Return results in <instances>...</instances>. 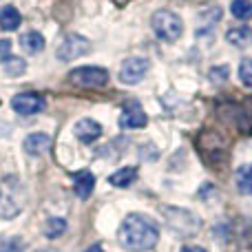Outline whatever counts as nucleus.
<instances>
[{"label":"nucleus","mask_w":252,"mask_h":252,"mask_svg":"<svg viewBox=\"0 0 252 252\" xmlns=\"http://www.w3.org/2000/svg\"><path fill=\"white\" fill-rule=\"evenodd\" d=\"M118 241L128 252H144L155 248L159 241V228L151 217L142 213H130L124 217L118 230Z\"/></svg>","instance_id":"obj_1"},{"label":"nucleus","mask_w":252,"mask_h":252,"mask_svg":"<svg viewBox=\"0 0 252 252\" xmlns=\"http://www.w3.org/2000/svg\"><path fill=\"white\" fill-rule=\"evenodd\" d=\"M38 252H44V250H38Z\"/></svg>","instance_id":"obj_24"},{"label":"nucleus","mask_w":252,"mask_h":252,"mask_svg":"<svg viewBox=\"0 0 252 252\" xmlns=\"http://www.w3.org/2000/svg\"><path fill=\"white\" fill-rule=\"evenodd\" d=\"M25 208V186L20 179L7 177L0 182V217L13 219Z\"/></svg>","instance_id":"obj_2"},{"label":"nucleus","mask_w":252,"mask_h":252,"mask_svg":"<svg viewBox=\"0 0 252 252\" xmlns=\"http://www.w3.org/2000/svg\"><path fill=\"white\" fill-rule=\"evenodd\" d=\"M137 179V168H133V166H124V168L115 170L113 175L109 177V184L115 188H126L130 186V184Z\"/></svg>","instance_id":"obj_16"},{"label":"nucleus","mask_w":252,"mask_h":252,"mask_svg":"<svg viewBox=\"0 0 252 252\" xmlns=\"http://www.w3.org/2000/svg\"><path fill=\"white\" fill-rule=\"evenodd\" d=\"M84 252H104V250H102V246H97V244H95V246H89V248L84 250Z\"/></svg>","instance_id":"obj_23"},{"label":"nucleus","mask_w":252,"mask_h":252,"mask_svg":"<svg viewBox=\"0 0 252 252\" xmlns=\"http://www.w3.org/2000/svg\"><path fill=\"white\" fill-rule=\"evenodd\" d=\"M146 122L148 115L137 100H130L122 106V113H120V126L122 128H144Z\"/></svg>","instance_id":"obj_8"},{"label":"nucleus","mask_w":252,"mask_h":252,"mask_svg":"<svg viewBox=\"0 0 252 252\" xmlns=\"http://www.w3.org/2000/svg\"><path fill=\"white\" fill-rule=\"evenodd\" d=\"M182 252H208V250L201 248V246H184Z\"/></svg>","instance_id":"obj_22"},{"label":"nucleus","mask_w":252,"mask_h":252,"mask_svg":"<svg viewBox=\"0 0 252 252\" xmlns=\"http://www.w3.org/2000/svg\"><path fill=\"white\" fill-rule=\"evenodd\" d=\"M235 182L244 195H252V166H241L235 173Z\"/></svg>","instance_id":"obj_17"},{"label":"nucleus","mask_w":252,"mask_h":252,"mask_svg":"<svg viewBox=\"0 0 252 252\" xmlns=\"http://www.w3.org/2000/svg\"><path fill=\"white\" fill-rule=\"evenodd\" d=\"M11 109L18 115H35L44 109V97L38 93H18L11 100Z\"/></svg>","instance_id":"obj_9"},{"label":"nucleus","mask_w":252,"mask_h":252,"mask_svg":"<svg viewBox=\"0 0 252 252\" xmlns=\"http://www.w3.org/2000/svg\"><path fill=\"white\" fill-rule=\"evenodd\" d=\"M22 148H25V153H27V155H31V157L44 155V153L51 148V135H47V133H31V135H27Z\"/></svg>","instance_id":"obj_11"},{"label":"nucleus","mask_w":252,"mask_h":252,"mask_svg":"<svg viewBox=\"0 0 252 252\" xmlns=\"http://www.w3.org/2000/svg\"><path fill=\"white\" fill-rule=\"evenodd\" d=\"M20 47L25 49V53L35 56L44 49V35L38 33V31H27V33L20 35Z\"/></svg>","instance_id":"obj_14"},{"label":"nucleus","mask_w":252,"mask_h":252,"mask_svg":"<svg viewBox=\"0 0 252 252\" xmlns=\"http://www.w3.org/2000/svg\"><path fill=\"white\" fill-rule=\"evenodd\" d=\"M69 82L80 89H102L109 82V71L102 66H78L69 73Z\"/></svg>","instance_id":"obj_5"},{"label":"nucleus","mask_w":252,"mask_h":252,"mask_svg":"<svg viewBox=\"0 0 252 252\" xmlns=\"http://www.w3.org/2000/svg\"><path fill=\"white\" fill-rule=\"evenodd\" d=\"M89 51H91V40L80 33H69L58 44L56 56H58V60H62V62H73V60H78V58L87 56Z\"/></svg>","instance_id":"obj_6"},{"label":"nucleus","mask_w":252,"mask_h":252,"mask_svg":"<svg viewBox=\"0 0 252 252\" xmlns=\"http://www.w3.org/2000/svg\"><path fill=\"white\" fill-rule=\"evenodd\" d=\"M22 22V16L13 4H7V7L0 9V29L4 31H16Z\"/></svg>","instance_id":"obj_15"},{"label":"nucleus","mask_w":252,"mask_h":252,"mask_svg":"<svg viewBox=\"0 0 252 252\" xmlns=\"http://www.w3.org/2000/svg\"><path fill=\"white\" fill-rule=\"evenodd\" d=\"M64 230H66V221L64 219H60V217H51L47 223H44V235L51 237V239L60 237Z\"/></svg>","instance_id":"obj_19"},{"label":"nucleus","mask_w":252,"mask_h":252,"mask_svg":"<svg viewBox=\"0 0 252 252\" xmlns=\"http://www.w3.org/2000/svg\"><path fill=\"white\" fill-rule=\"evenodd\" d=\"M230 11L237 20H250L252 18V0H232Z\"/></svg>","instance_id":"obj_18"},{"label":"nucleus","mask_w":252,"mask_h":252,"mask_svg":"<svg viewBox=\"0 0 252 252\" xmlns=\"http://www.w3.org/2000/svg\"><path fill=\"white\" fill-rule=\"evenodd\" d=\"M9 53H11V42L9 40H0V58L9 56Z\"/></svg>","instance_id":"obj_21"},{"label":"nucleus","mask_w":252,"mask_h":252,"mask_svg":"<svg viewBox=\"0 0 252 252\" xmlns=\"http://www.w3.org/2000/svg\"><path fill=\"white\" fill-rule=\"evenodd\" d=\"M148 66L151 62L146 58H139V56H133V58H126L120 66V82L124 84H137L144 80V75L148 73Z\"/></svg>","instance_id":"obj_7"},{"label":"nucleus","mask_w":252,"mask_h":252,"mask_svg":"<svg viewBox=\"0 0 252 252\" xmlns=\"http://www.w3.org/2000/svg\"><path fill=\"white\" fill-rule=\"evenodd\" d=\"M93 188H95V177H93L91 170H80L73 177V190L80 199H89Z\"/></svg>","instance_id":"obj_12"},{"label":"nucleus","mask_w":252,"mask_h":252,"mask_svg":"<svg viewBox=\"0 0 252 252\" xmlns=\"http://www.w3.org/2000/svg\"><path fill=\"white\" fill-rule=\"evenodd\" d=\"M239 80L244 87L252 89V58H244L239 62Z\"/></svg>","instance_id":"obj_20"},{"label":"nucleus","mask_w":252,"mask_h":252,"mask_svg":"<svg viewBox=\"0 0 252 252\" xmlns=\"http://www.w3.org/2000/svg\"><path fill=\"white\" fill-rule=\"evenodd\" d=\"M151 27L155 31V35L161 40V42H177L184 33V22L177 13L173 11H155L151 18Z\"/></svg>","instance_id":"obj_3"},{"label":"nucleus","mask_w":252,"mask_h":252,"mask_svg":"<svg viewBox=\"0 0 252 252\" xmlns=\"http://www.w3.org/2000/svg\"><path fill=\"white\" fill-rule=\"evenodd\" d=\"M197 146H199L201 155H204V159L208 161L210 166H219L228 159V155H226L228 144L217 130H204V133L199 135Z\"/></svg>","instance_id":"obj_4"},{"label":"nucleus","mask_w":252,"mask_h":252,"mask_svg":"<svg viewBox=\"0 0 252 252\" xmlns=\"http://www.w3.org/2000/svg\"><path fill=\"white\" fill-rule=\"evenodd\" d=\"M73 135L80 139L82 144H93L95 139H100L102 135V126L91 118H82L80 122H75L73 126Z\"/></svg>","instance_id":"obj_10"},{"label":"nucleus","mask_w":252,"mask_h":252,"mask_svg":"<svg viewBox=\"0 0 252 252\" xmlns=\"http://www.w3.org/2000/svg\"><path fill=\"white\" fill-rule=\"evenodd\" d=\"M226 40L232 47H248V44H252V29L248 25L230 27V29L226 31Z\"/></svg>","instance_id":"obj_13"}]
</instances>
